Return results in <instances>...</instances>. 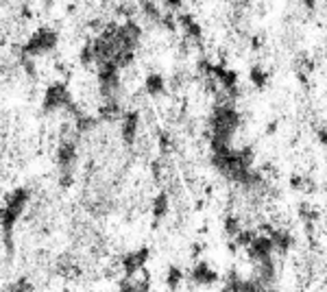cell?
Instances as JSON below:
<instances>
[{
	"instance_id": "1",
	"label": "cell",
	"mask_w": 327,
	"mask_h": 292,
	"mask_svg": "<svg viewBox=\"0 0 327 292\" xmlns=\"http://www.w3.org/2000/svg\"><path fill=\"white\" fill-rule=\"evenodd\" d=\"M190 279L196 286H214L218 282V273L207 264V262H196V266L190 273Z\"/></svg>"
},
{
	"instance_id": "2",
	"label": "cell",
	"mask_w": 327,
	"mask_h": 292,
	"mask_svg": "<svg viewBox=\"0 0 327 292\" xmlns=\"http://www.w3.org/2000/svg\"><path fill=\"white\" fill-rule=\"evenodd\" d=\"M181 282H183V273H181L177 266H170L168 277H166V284H168V288H170V290H177V288L181 286Z\"/></svg>"
}]
</instances>
